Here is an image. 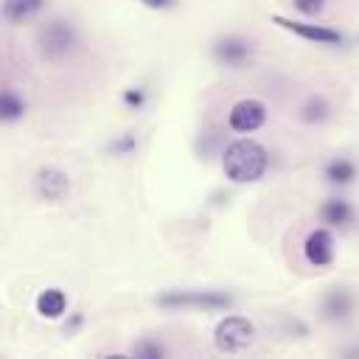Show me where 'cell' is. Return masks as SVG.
Listing matches in <instances>:
<instances>
[{
    "label": "cell",
    "mask_w": 359,
    "mask_h": 359,
    "mask_svg": "<svg viewBox=\"0 0 359 359\" xmlns=\"http://www.w3.org/2000/svg\"><path fill=\"white\" fill-rule=\"evenodd\" d=\"M294 8L303 14V17H317L323 8H325V0H292Z\"/></svg>",
    "instance_id": "cell-20"
},
{
    "label": "cell",
    "mask_w": 359,
    "mask_h": 359,
    "mask_svg": "<svg viewBox=\"0 0 359 359\" xmlns=\"http://www.w3.org/2000/svg\"><path fill=\"white\" fill-rule=\"evenodd\" d=\"M269 20H272L278 28H283V31H289V34H294V36L311 42V45H328V48L342 45V34H339L337 28H328V25H320V22L289 20V17H283V14H272Z\"/></svg>",
    "instance_id": "cell-6"
},
{
    "label": "cell",
    "mask_w": 359,
    "mask_h": 359,
    "mask_svg": "<svg viewBox=\"0 0 359 359\" xmlns=\"http://www.w3.org/2000/svg\"><path fill=\"white\" fill-rule=\"evenodd\" d=\"M213 59L224 67H241L250 56H252V42L247 36H238V34H227V36H219L213 42Z\"/></svg>",
    "instance_id": "cell-9"
},
{
    "label": "cell",
    "mask_w": 359,
    "mask_h": 359,
    "mask_svg": "<svg viewBox=\"0 0 359 359\" xmlns=\"http://www.w3.org/2000/svg\"><path fill=\"white\" fill-rule=\"evenodd\" d=\"M135 149H137L135 132H126V135H121V137H115V140L109 143V151H112L115 157H126V154H132Z\"/></svg>",
    "instance_id": "cell-18"
},
{
    "label": "cell",
    "mask_w": 359,
    "mask_h": 359,
    "mask_svg": "<svg viewBox=\"0 0 359 359\" xmlns=\"http://www.w3.org/2000/svg\"><path fill=\"white\" fill-rule=\"evenodd\" d=\"M140 6H146V8H154V11H168V8H174L180 0H137Z\"/></svg>",
    "instance_id": "cell-21"
},
{
    "label": "cell",
    "mask_w": 359,
    "mask_h": 359,
    "mask_svg": "<svg viewBox=\"0 0 359 359\" xmlns=\"http://www.w3.org/2000/svg\"><path fill=\"white\" fill-rule=\"evenodd\" d=\"M81 323H84V314H79V311H73V314H70V323H65V331L70 334V331H76V328H81Z\"/></svg>",
    "instance_id": "cell-22"
},
{
    "label": "cell",
    "mask_w": 359,
    "mask_h": 359,
    "mask_svg": "<svg viewBox=\"0 0 359 359\" xmlns=\"http://www.w3.org/2000/svg\"><path fill=\"white\" fill-rule=\"evenodd\" d=\"M269 168V151L264 143L252 137H238L224 146L222 151V171L236 185L258 182Z\"/></svg>",
    "instance_id": "cell-1"
},
{
    "label": "cell",
    "mask_w": 359,
    "mask_h": 359,
    "mask_svg": "<svg viewBox=\"0 0 359 359\" xmlns=\"http://www.w3.org/2000/svg\"><path fill=\"white\" fill-rule=\"evenodd\" d=\"M34 194L45 202H62L70 194V177L56 165H42L34 174Z\"/></svg>",
    "instance_id": "cell-8"
},
{
    "label": "cell",
    "mask_w": 359,
    "mask_h": 359,
    "mask_svg": "<svg viewBox=\"0 0 359 359\" xmlns=\"http://www.w3.org/2000/svg\"><path fill=\"white\" fill-rule=\"evenodd\" d=\"M323 177H325V182H331V185H348V182L356 180V163L348 160V157H334V160L325 163Z\"/></svg>",
    "instance_id": "cell-14"
},
{
    "label": "cell",
    "mask_w": 359,
    "mask_h": 359,
    "mask_svg": "<svg viewBox=\"0 0 359 359\" xmlns=\"http://www.w3.org/2000/svg\"><path fill=\"white\" fill-rule=\"evenodd\" d=\"M334 255H337V241L331 236V227H314L306 233L303 238V258L309 266H331L334 264Z\"/></svg>",
    "instance_id": "cell-7"
},
{
    "label": "cell",
    "mask_w": 359,
    "mask_h": 359,
    "mask_svg": "<svg viewBox=\"0 0 359 359\" xmlns=\"http://www.w3.org/2000/svg\"><path fill=\"white\" fill-rule=\"evenodd\" d=\"M121 98H123V104H126L129 109H140V107L146 104V90H143V87H126Z\"/></svg>",
    "instance_id": "cell-19"
},
{
    "label": "cell",
    "mask_w": 359,
    "mask_h": 359,
    "mask_svg": "<svg viewBox=\"0 0 359 359\" xmlns=\"http://www.w3.org/2000/svg\"><path fill=\"white\" fill-rule=\"evenodd\" d=\"M45 8V0H3V20L11 25L34 20Z\"/></svg>",
    "instance_id": "cell-13"
},
{
    "label": "cell",
    "mask_w": 359,
    "mask_h": 359,
    "mask_svg": "<svg viewBox=\"0 0 359 359\" xmlns=\"http://www.w3.org/2000/svg\"><path fill=\"white\" fill-rule=\"evenodd\" d=\"M269 118V109L261 98H238L227 112V126L238 135L258 132Z\"/></svg>",
    "instance_id": "cell-5"
},
{
    "label": "cell",
    "mask_w": 359,
    "mask_h": 359,
    "mask_svg": "<svg viewBox=\"0 0 359 359\" xmlns=\"http://www.w3.org/2000/svg\"><path fill=\"white\" fill-rule=\"evenodd\" d=\"M353 294L345 289V286H334L323 294V303H320V311L328 323H345L351 314H353Z\"/></svg>",
    "instance_id": "cell-10"
},
{
    "label": "cell",
    "mask_w": 359,
    "mask_h": 359,
    "mask_svg": "<svg viewBox=\"0 0 359 359\" xmlns=\"http://www.w3.org/2000/svg\"><path fill=\"white\" fill-rule=\"evenodd\" d=\"M160 309H205V311H227L233 306V294L219 289H165L157 294Z\"/></svg>",
    "instance_id": "cell-2"
},
{
    "label": "cell",
    "mask_w": 359,
    "mask_h": 359,
    "mask_svg": "<svg viewBox=\"0 0 359 359\" xmlns=\"http://www.w3.org/2000/svg\"><path fill=\"white\" fill-rule=\"evenodd\" d=\"M252 339H255V325H252V320H247L241 314H227L213 328V345L222 353H238V351L250 348Z\"/></svg>",
    "instance_id": "cell-4"
},
{
    "label": "cell",
    "mask_w": 359,
    "mask_h": 359,
    "mask_svg": "<svg viewBox=\"0 0 359 359\" xmlns=\"http://www.w3.org/2000/svg\"><path fill=\"white\" fill-rule=\"evenodd\" d=\"M76 45H79V31L70 20H50L36 34V48L50 62L65 59L67 53L76 50Z\"/></svg>",
    "instance_id": "cell-3"
},
{
    "label": "cell",
    "mask_w": 359,
    "mask_h": 359,
    "mask_svg": "<svg viewBox=\"0 0 359 359\" xmlns=\"http://www.w3.org/2000/svg\"><path fill=\"white\" fill-rule=\"evenodd\" d=\"M132 353L135 356H143V359H163L165 356V348L157 339H137L132 345Z\"/></svg>",
    "instance_id": "cell-17"
},
{
    "label": "cell",
    "mask_w": 359,
    "mask_h": 359,
    "mask_svg": "<svg viewBox=\"0 0 359 359\" xmlns=\"http://www.w3.org/2000/svg\"><path fill=\"white\" fill-rule=\"evenodd\" d=\"M67 311V294L59 286H48L36 294V314L45 320H59Z\"/></svg>",
    "instance_id": "cell-12"
},
{
    "label": "cell",
    "mask_w": 359,
    "mask_h": 359,
    "mask_svg": "<svg viewBox=\"0 0 359 359\" xmlns=\"http://www.w3.org/2000/svg\"><path fill=\"white\" fill-rule=\"evenodd\" d=\"M320 222L325 227H331V230H339V227H345V224L353 222V205L348 199H342V196L325 199L320 205Z\"/></svg>",
    "instance_id": "cell-11"
},
{
    "label": "cell",
    "mask_w": 359,
    "mask_h": 359,
    "mask_svg": "<svg viewBox=\"0 0 359 359\" xmlns=\"http://www.w3.org/2000/svg\"><path fill=\"white\" fill-rule=\"evenodd\" d=\"M25 115V98L17 93V87H6L0 98V118L6 123H17Z\"/></svg>",
    "instance_id": "cell-15"
},
{
    "label": "cell",
    "mask_w": 359,
    "mask_h": 359,
    "mask_svg": "<svg viewBox=\"0 0 359 359\" xmlns=\"http://www.w3.org/2000/svg\"><path fill=\"white\" fill-rule=\"evenodd\" d=\"M331 115V107L323 95H309L306 104L300 107V121L303 123H323Z\"/></svg>",
    "instance_id": "cell-16"
}]
</instances>
